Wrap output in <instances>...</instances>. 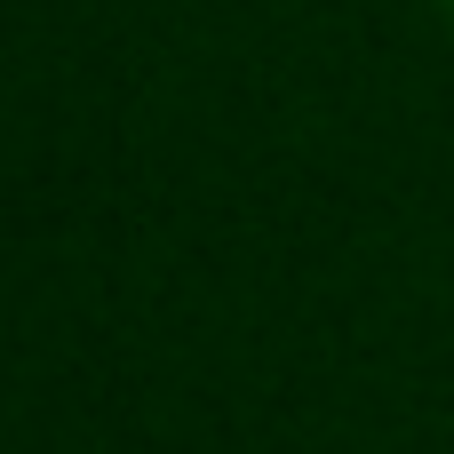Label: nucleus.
<instances>
[{"mask_svg": "<svg viewBox=\"0 0 454 454\" xmlns=\"http://www.w3.org/2000/svg\"><path fill=\"white\" fill-rule=\"evenodd\" d=\"M447 8H454V0H447Z\"/></svg>", "mask_w": 454, "mask_h": 454, "instance_id": "obj_1", "label": "nucleus"}]
</instances>
